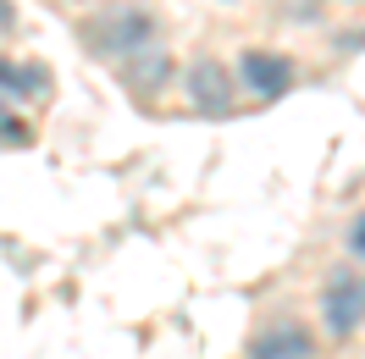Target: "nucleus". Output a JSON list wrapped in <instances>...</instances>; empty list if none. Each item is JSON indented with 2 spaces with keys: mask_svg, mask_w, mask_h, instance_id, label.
Returning a JSON list of instances; mask_svg holds the SVG:
<instances>
[{
  "mask_svg": "<svg viewBox=\"0 0 365 359\" xmlns=\"http://www.w3.org/2000/svg\"><path fill=\"white\" fill-rule=\"evenodd\" d=\"M160 39V23L150 6H138V0H116V6H100L89 23H83V45H89V56H100V61H128V56H138L144 45H155Z\"/></svg>",
  "mask_w": 365,
  "mask_h": 359,
  "instance_id": "nucleus-1",
  "label": "nucleus"
},
{
  "mask_svg": "<svg viewBox=\"0 0 365 359\" xmlns=\"http://www.w3.org/2000/svg\"><path fill=\"white\" fill-rule=\"evenodd\" d=\"M360 321H365V282H360V271L332 266V271H327V282H321V326H327V337L349 343V337L360 332Z\"/></svg>",
  "mask_w": 365,
  "mask_h": 359,
  "instance_id": "nucleus-2",
  "label": "nucleus"
},
{
  "mask_svg": "<svg viewBox=\"0 0 365 359\" xmlns=\"http://www.w3.org/2000/svg\"><path fill=\"white\" fill-rule=\"evenodd\" d=\"M182 94H188V105L200 116H227L232 100H238V78L227 72V61L200 56V61H188V72H182Z\"/></svg>",
  "mask_w": 365,
  "mask_h": 359,
  "instance_id": "nucleus-3",
  "label": "nucleus"
},
{
  "mask_svg": "<svg viewBox=\"0 0 365 359\" xmlns=\"http://www.w3.org/2000/svg\"><path fill=\"white\" fill-rule=\"evenodd\" d=\"M238 83L260 100H282L294 89V61L288 56H266V50H244L238 56Z\"/></svg>",
  "mask_w": 365,
  "mask_h": 359,
  "instance_id": "nucleus-4",
  "label": "nucleus"
},
{
  "mask_svg": "<svg viewBox=\"0 0 365 359\" xmlns=\"http://www.w3.org/2000/svg\"><path fill=\"white\" fill-rule=\"evenodd\" d=\"M250 359H316V337L304 321H272L266 332H255L250 343Z\"/></svg>",
  "mask_w": 365,
  "mask_h": 359,
  "instance_id": "nucleus-5",
  "label": "nucleus"
},
{
  "mask_svg": "<svg viewBox=\"0 0 365 359\" xmlns=\"http://www.w3.org/2000/svg\"><path fill=\"white\" fill-rule=\"evenodd\" d=\"M116 72H122V83H128L133 94H160V89H166V78H172V50L155 39V45H144L138 56H128Z\"/></svg>",
  "mask_w": 365,
  "mask_h": 359,
  "instance_id": "nucleus-6",
  "label": "nucleus"
},
{
  "mask_svg": "<svg viewBox=\"0 0 365 359\" xmlns=\"http://www.w3.org/2000/svg\"><path fill=\"white\" fill-rule=\"evenodd\" d=\"M0 94L6 100H50V67H39V61H6L0 56Z\"/></svg>",
  "mask_w": 365,
  "mask_h": 359,
  "instance_id": "nucleus-7",
  "label": "nucleus"
},
{
  "mask_svg": "<svg viewBox=\"0 0 365 359\" xmlns=\"http://www.w3.org/2000/svg\"><path fill=\"white\" fill-rule=\"evenodd\" d=\"M0 144H34V128H28L6 100H0Z\"/></svg>",
  "mask_w": 365,
  "mask_h": 359,
  "instance_id": "nucleus-8",
  "label": "nucleus"
},
{
  "mask_svg": "<svg viewBox=\"0 0 365 359\" xmlns=\"http://www.w3.org/2000/svg\"><path fill=\"white\" fill-rule=\"evenodd\" d=\"M11 28H17V6H11V0H0V33H11Z\"/></svg>",
  "mask_w": 365,
  "mask_h": 359,
  "instance_id": "nucleus-9",
  "label": "nucleus"
},
{
  "mask_svg": "<svg viewBox=\"0 0 365 359\" xmlns=\"http://www.w3.org/2000/svg\"><path fill=\"white\" fill-rule=\"evenodd\" d=\"M349 249H354V254H360V260H365V216H360V222H354V232H349Z\"/></svg>",
  "mask_w": 365,
  "mask_h": 359,
  "instance_id": "nucleus-10",
  "label": "nucleus"
}]
</instances>
